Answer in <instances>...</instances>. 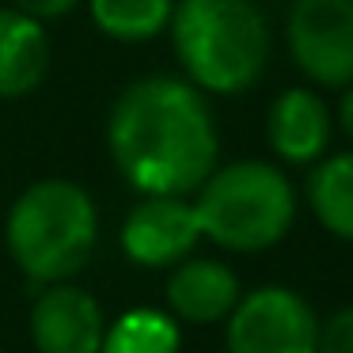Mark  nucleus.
<instances>
[{"mask_svg": "<svg viewBox=\"0 0 353 353\" xmlns=\"http://www.w3.org/2000/svg\"><path fill=\"white\" fill-rule=\"evenodd\" d=\"M88 12L99 34L137 46L168 31L175 0H88Z\"/></svg>", "mask_w": 353, "mask_h": 353, "instance_id": "ddd939ff", "label": "nucleus"}, {"mask_svg": "<svg viewBox=\"0 0 353 353\" xmlns=\"http://www.w3.org/2000/svg\"><path fill=\"white\" fill-rule=\"evenodd\" d=\"M179 323L152 307L125 312L118 323H110L103 334L99 353H179Z\"/></svg>", "mask_w": 353, "mask_h": 353, "instance_id": "4468645a", "label": "nucleus"}, {"mask_svg": "<svg viewBox=\"0 0 353 353\" xmlns=\"http://www.w3.org/2000/svg\"><path fill=\"white\" fill-rule=\"evenodd\" d=\"M171 50L198 92L239 95L270 65V23L254 0H175Z\"/></svg>", "mask_w": 353, "mask_h": 353, "instance_id": "f03ea898", "label": "nucleus"}, {"mask_svg": "<svg viewBox=\"0 0 353 353\" xmlns=\"http://www.w3.org/2000/svg\"><path fill=\"white\" fill-rule=\"evenodd\" d=\"M107 152L137 194L190 198L221 156L205 92L168 72L125 84L107 114Z\"/></svg>", "mask_w": 353, "mask_h": 353, "instance_id": "f257e3e1", "label": "nucleus"}, {"mask_svg": "<svg viewBox=\"0 0 353 353\" xmlns=\"http://www.w3.org/2000/svg\"><path fill=\"white\" fill-rule=\"evenodd\" d=\"M304 198L312 216L330 236L353 243V148L327 152L323 160L312 163Z\"/></svg>", "mask_w": 353, "mask_h": 353, "instance_id": "f8f14e48", "label": "nucleus"}, {"mask_svg": "<svg viewBox=\"0 0 353 353\" xmlns=\"http://www.w3.org/2000/svg\"><path fill=\"white\" fill-rule=\"evenodd\" d=\"M103 334L107 323L99 300L80 285H46V292L31 307V342L39 353H99Z\"/></svg>", "mask_w": 353, "mask_h": 353, "instance_id": "1a4fd4ad", "label": "nucleus"}, {"mask_svg": "<svg viewBox=\"0 0 353 353\" xmlns=\"http://www.w3.org/2000/svg\"><path fill=\"white\" fill-rule=\"evenodd\" d=\"M84 0H12V8L34 16L39 23H54V19H65L69 12H77Z\"/></svg>", "mask_w": 353, "mask_h": 353, "instance_id": "dca6fc26", "label": "nucleus"}, {"mask_svg": "<svg viewBox=\"0 0 353 353\" xmlns=\"http://www.w3.org/2000/svg\"><path fill=\"white\" fill-rule=\"evenodd\" d=\"M334 141V107L315 88H285L266 110V145L281 163L312 168L330 152Z\"/></svg>", "mask_w": 353, "mask_h": 353, "instance_id": "6e6552de", "label": "nucleus"}, {"mask_svg": "<svg viewBox=\"0 0 353 353\" xmlns=\"http://www.w3.org/2000/svg\"><path fill=\"white\" fill-rule=\"evenodd\" d=\"M99 239V209L72 179H39L8 209L4 243L27 281H69L88 266Z\"/></svg>", "mask_w": 353, "mask_h": 353, "instance_id": "7ed1b4c3", "label": "nucleus"}, {"mask_svg": "<svg viewBox=\"0 0 353 353\" xmlns=\"http://www.w3.org/2000/svg\"><path fill=\"white\" fill-rule=\"evenodd\" d=\"M315 353H353V304L319 323V350Z\"/></svg>", "mask_w": 353, "mask_h": 353, "instance_id": "2eb2a0df", "label": "nucleus"}, {"mask_svg": "<svg viewBox=\"0 0 353 353\" xmlns=\"http://www.w3.org/2000/svg\"><path fill=\"white\" fill-rule=\"evenodd\" d=\"M292 65L315 88L353 84V0H292L285 16Z\"/></svg>", "mask_w": 353, "mask_h": 353, "instance_id": "39448f33", "label": "nucleus"}, {"mask_svg": "<svg viewBox=\"0 0 353 353\" xmlns=\"http://www.w3.org/2000/svg\"><path fill=\"white\" fill-rule=\"evenodd\" d=\"M201 236L224 251L259 254L289 236L296 221V186L270 160H232L209 171L194 190Z\"/></svg>", "mask_w": 353, "mask_h": 353, "instance_id": "20e7f679", "label": "nucleus"}, {"mask_svg": "<svg viewBox=\"0 0 353 353\" xmlns=\"http://www.w3.org/2000/svg\"><path fill=\"white\" fill-rule=\"evenodd\" d=\"M319 319L300 292L285 285L239 296L228 315V353H315Z\"/></svg>", "mask_w": 353, "mask_h": 353, "instance_id": "423d86ee", "label": "nucleus"}, {"mask_svg": "<svg viewBox=\"0 0 353 353\" xmlns=\"http://www.w3.org/2000/svg\"><path fill=\"white\" fill-rule=\"evenodd\" d=\"M334 125L342 130V137L350 141V148H353V84L342 88V99H338V107H334Z\"/></svg>", "mask_w": 353, "mask_h": 353, "instance_id": "f3484780", "label": "nucleus"}, {"mask_svg": "<svg viewBox=\"0 0 353 353\" xmlns=\"http://www.w3.org/2000/svg\"><path fill=\"white\" fill-rule=\"evenodd\" d=\"M239 277L232 266L216 259H183L171 266L168 304L186 323H216L228 319L239 304Z\"/></svg>", "mask_w": 353, "mask_h": 353, "instance_id": "9d476101", "label": "nucleus"}, {"mask_svg": "<svg viewBox=\"0 0 353 353\" xmlns=\"http://www.w3.org/2000/svg\"><path fill=\"white\" fill-rule=\"evenodd\" d=\"M50 72L46 23L4 4L0 8V99H23Z\"/></svg>", "mask_w": 353, "mask_h": 353, "instance_id": "9b49d317", "label": "nucleus"}, {"mask_svg": "<svg viewBox=\"0 0 353 353\" xmlns=\"http://www.w3.org/2000/svg\"><path fill=\"white\" fill-rule=\"evenodd\" d=\"M201 224L190 198L179 194H145L122 221V251L130 262L163 270L190 259L201 243Z\"/></svg>", "mask_w": 353, "mask_h": 353, "instance_id": "0eeeda50", "label": "nucleus"}]
</instances>
